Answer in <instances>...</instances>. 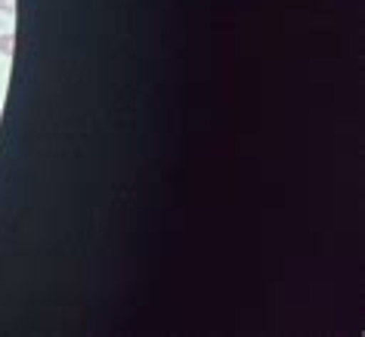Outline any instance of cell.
<instances>
[{"label": "cell", "mask_w": 365, "mask_h": 337, "mask_svg": "<svg viewBox=\"0 0 365 337\" xmlns=\"http://www.w3.org/2000/svg\"><path fill=\"white\" fill-rule=\"evenodd\" d=\"M13 47H16V34L10 31L0 38V53H4V56H13Z\"/></svg>", "instance_id": "obj_1"}, {"label": "cell", "mask_w": 365, "mask_h": 337, "mask_svg": "<svg viewBox=\"0 0 365 337\" xmlns=\"http://www.w3.org/2000/svg\"><path fill=\"white\" fill-rule=\"evenodd\" d=\"M0 13H16V0H0Z\"/></svg>", "instance_id": "obj_2"}]
</instances>
